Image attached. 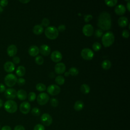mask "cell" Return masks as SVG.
<instances>
[{
  "label": "cell",
  "instance_id": "1",
  "mask_svg": "<svg viewBox=\"0 0 130 130\" xmlns=\"http://www.w3.org/2000/svg\"><path fill=\"white\" fill-rule=\"evenodd\" d=\"M97 25L102 30H108L112 26L110 14L107 12H102L99 16Z\"/></svg>",
  "mask_w": 130,
  "mask_h": 130
},
{
  "label": "cell",
  "instance_id": "2",
  "mask_svg": "<svg viewBox=\"0 0 130 130\" xmlns=\"http://www.w3.org/2000/svg\"><path fill=\"white\" fill-rule=\"evenodd\" d=\"M114 40V35L111 31H107L104 34L102 38V44L105 47H108L111 46L113 44Z\"/></svg>",
  "mask_w": 130,
  "mask_h": 130
},
{
  "label": "cell",
  "instance_id": "3",
  "mask_svg": "<svg viewBox=\"0 0 130 130\" xmlns=\"http://www.w3.org/2000/svg\"><path fill=\"white\" fill-rule=\"evenodd\" d=\"M58 31L56 27L53 26H48L45 30L46 37L50 40L56 39L58 36Z\"/></svg>",
  "mask_w": 130,
  "mask_h": 130
},
{
  "label": "cell",
  "instance_id": "4",
  "mask_svg": "<svg viewBox=\"0 0 130 130\" xmlns=\"http://www.w3.org/2000/svg\"><path fill=\"white\" fill-rule=\"evenodd\" d=\"M5 110L9 113H14L17 110V104L13 100H9L4 105Z\"/></svg>",
  "mask_w": 130,
  "mask_h": 130
},
{
  "label": "cell",
  "instance_id": "5",
  "mask_svg": "<svg viewBox=\"0 0 130 130\" xmlns=\"http://www.w3.org/2000/svg\"><path fill=\"white\" fill-rule=\"evenodd\" d=\"M17 78L16 76L13 74H7L4 79L5 84L8 87H12L17 83Z\"/></svg>",
  "mask_w": 130,
  "mask_h": 130
},
{
  "label": "cell",
  "instance_id": "6",
  "mask_svg": "<svg viewBox=\"0 0 130 130\" xmlns=\"http://www.w3.org/2000/svg\"><path fill=\"white\" fill-rule=\"evenodd\" d=\"M81 55L84 59L86 60H90L93 58L94 56V53L92 50L89 48H86L82 50L81 52Z\"/></svg>",
  "mask_w": 130,
  "mask_h": 130
},
{
  "label": "cell",
  "instance_id": "7",
  "mask_svg": "<svg viewBox=\"0 0 130 130\" xmlns=\"http://www.w3.org/2000/svg\"><path fill=\"white\" fill-rule=\"evenodd\" d=\"M49 100L48 94L45 92L39 93L37 96V101L40 105H44L46 104Z\"/></svg>",
  "mask_w": 130,
  "mask_h": 130
},
{
  "label": "cell",
  "instance_id": "8",
  "mask_svg": "<svg viewBox=\"0 0 130 130\" xmlns=\"http://www.w3.org/2000/svg\"><path fill=\"white\" fill-rule=\"evenodd\" d=\"M47 91L51 95H56L60 93V88L56 84H51L47 87Z\"/></svg>",
  "mask_w": 130,
  "mask_h": 130
},
{
  "label": "cell",
  "instance_id": "9",
  "mask_svg": "<svg viewBox=\"0 0 130 130\" xmlns=\"http://www.w3.org/2000/svg\"><path fill=\"white\" fill-rule=\"evenodd\" d=\"M41 120L42 123L45 126H49L52 123V118L48 113H44L41 117Z\"/></svg>",
  "mask_w": 130,
  "mask_h": 130
},
{
  "label": "cell",
  "instance_id": "10",
  "mask_svg": "<svg viewBox=\"0 0 130 130\" xmlns=\"http://www.w3.org/2000/svg\"><path fill=\"white\" fill-rule=\"evenodd\" d=\"M83 34L86 37H90L93 34V27L90 24H85L82 28Z\"/></svg>",
  "mask_w": 130,
  "mask_h": 130
},
{
  "label": "cell",
  "instance_id": "11",
  "mask_svg": "<svg viewBox=\"0 0 130 130\" xmlns=\"http://www.w3.org/2000/svg\"><path fill=\"white\" fill-rule=\"evenodd\" d=\"M4 94L6 99L12 100L16 98L17 91L14 88H8L5 91Z\"/></svg>",
  "mask_w": 130,
  "mask_h": 130
},
{
  "label": "cell",
  "instance_id": "12",
  "mask_svg": "<svg viewBox=\"0 0 130 130\" xmlns=\"http://www.w3.org/2000/svg\"><path fill=\"white\" fill-rule=\"evenodd\" d=\"M19 110L24 114H27L30 110V105L28 102H23L20 105Z\"/></svg>",
  "mask_w": 130,
  "mask_h": 130
},
{
  "label": "cell",
  "instance_id": "13",
  "mask_svg": "<svg viewBox=\"0 0 130 130\" xmlns=\"http://www.w3.org/2000/svg\"><path fill=\"white\" fill-rule=\"evenodd\" d=\"M62 56L61 53L57 50L54 51L51 53V59L54 62H58L61 60Z\"/></svg>",
  "mask_w": 130,
  "mask_h": 130
},
{
  "label": "cell",
  "instance_id": "14",
  "mask_svg": "<svg viewBox=\"0 0 130 130\" xmlns=\"http://www.w3.org/2000/svg\"><path fill=\"white\" fill-rule=\"evenodd\" d=\"M66 66L63 62H58L57 63L54 67L55 72L57 74H62L65 72L66 71Z\"/></svg>",
  "mask_w": 130,
  "mask_h": 130
},
{
  "label": "cell",
  "instance_id": "15",
  "mask_svg": "<svg viewBox=\"0 0 130 130\" xmlns=\"http://www.w3.org/2000/svg\"><path fill=\"white\" fill-rule=\"evenodd\" d=\"M39 52L44 56H48L51 52V49L49 46L46 44L42 45L39 48Z\"/></svg>",
  "mask_w": 130,
  "mask_h": 130
},
{
  "label": "cell",
  "instance_id": "16",
  "mask_svg": "<svg viewBox=\"0 0 130 130\" xmlns=\"http://www.w3.org/2000/svg\"><path fill=\"white\" fill-rule=\"evenodd\" d=\"M7 52L10 57H14L17 52V47L15 45H10L7 49Z\"/></svg>",
  "mask_w": 130,
  "mask_h": 130
},
{
  "label": "cell",
  "instance_id": "17",
  "mask_svg": "<svg viewBox=\"0 0 130 130\" xmlns=\"http://www.w3.org/2000/svg\"><path fill=\"white\" fill-rule=\"evenodd\" d=\"M4 69L7 73H12L15 70L14 64L11 61H7L4 64Z\"/></svg>",
  "mask_w": 130,
  "mask_h": 130
},
{
  "label": "cell",
  "instance_id": "18",
  "mask_svg": "<svg viewBox=\"0 0 130 130\" xmlns=\"http://www.w3.org/2000/svg\"><path fill=\"white\" fill-rule=\"evenodd\" d=\"M28 54L31 56H36L39 53V48L35 45L31 46L28 50Z\"/></svg>",
  "mask_w": 130,
  "mask_h": 130
},
{
  "label": "cell",
  "instance_id": "19",
  "mask_svg": "<svg viewBox=\"0 0 130 130\" xmlns=\"http://www.w3.org/2000/svg\"><path fill=\"white\" fill-rule=\"evenodd\" d=\"M126 11V9L125 7H124V5H122V4H120L118 5V6H117L115 9H114V11L115 12V13L118 15H123Z\"/></svg>",
  "mask_w": 130,
  "mask_h": 130
},
{
  "label": "cell",
  "instance_id": "20",
  "mask_svg": "<svg viewBox=\"0 0 130 130\" xmlns=\"http://www.w3.org/2000/svg\"><path fill=\"white\" fill-rule=\"evenodd\" d=\"M16 96H17L18 99H19L21 101H23L25 100L27 95V93L26 91H25L23 89H19L17 91V95Z\"/></svg>",
  "mask_w": 130,
  "mask_h": 130
},
{
  "label": "cell",
  "instance_id": "21",
  "mask_svg": "<svg viewBox=\"0 0 130 130\" xmlns=\"http://www.w3.org/2000/svg\"><path fill=\"white\" fill-rule=\"evenodd\" d=\"M128 19L124 16H121L118 20V24L121 27H124L128 24Z\"/></svg>",
  "mask_w": 130,
  "mask_h": 130
},
{
  "label": "cell",
  "instance_id": "22",
  "mask_svg": "<svg viewBox=\"0 0 130 130\" xmlns=\"http://www.w3.org/2000/svg\"><path fill=\"white\" fill-rule=\"evenodd\" d=\"M32 31L33 32L37 35H41L43 32L44 31V28L40 24H37L36 25L33 29H32Z\"/></svg>",
  "mask_w": 130,
  "mask_h": 130
},
{
  "label": "cell",
  "instance_id": "23",
  "mask_svg": "<svg viewBox=\"0 0 130 130\" xmlns=\"http://www.w3.org/2000/svg\"><path fill=\"white\" fill-rule=\"evenodd\" d=\"M16 75L19 77L23 76L25 74V68L22 66H19L16 69Z\"/></svg>",
  "mask_w": 130,
  "mask_h": 130
},
{
  "label": "cell",
  "instance_id": "24",
  "mask_svg": "<svg viewBox=\"0 0 130 130\" xmlns=\"http://www.w3.org/2000/svg\"><path fill=\"white\" fill-rule=\"evenodd\" d=\"M83 107H84V103L81 101H76L74 106V109L77 111H81V110L83 109Z\"/></svg>",
  "mask_w": 130,
  "mask_h": 130
},
{
  "label": "cell",
  "instance_id": "25",
  "mask_svg": "<svg viewBox=\"0 0 130 130\" xmlns=\"http://www.w3.org/2000/svg\"><path fill=\"white\" fill-rule=\"evenodd\" d=\"M80 90L83 94H87L90 92V87L86 84H83L80 87Z\"/></svg>",
  "mask_w": 130,
  "mask_h": 130
},
{
  "label": "cell",
  "instance_id": "26",
  "mask_svg": "<svg viewBox=\"0 0 130 130\" xmlns=\"http://www.w3.org/2000/svg\"><path fill=\"white\" fill-rule=\"evenodd\" d=\"M102 67L104 70H109L111 67V62L110 60L106 59L103 61L102 62Z\"/></svg>",
  "mask_w": 130,
  "mask_h": 130
},
{
  "label": "cell",
  "instance_id": "27",
  "mask_svg": "<svg viewBox=\"0 0 130 130\" xmlns=\"http://www.w3.org/2000/svg\"><path fill=\"white\" fill-rule=\"evenodd\" d=\"M55 82L59 85H63L65 82V79L61 75H59L57 76V77H56L55 79Z\"/></svg>",
  "mask_w": 130,
  "mask_h": 130
},
{
  "label": "cell",
  "instance_id": "28",
  "mask_svg": "<svg viewBox=\"0 0 130 130\" xmlns=\"http://www.w3.org/2000/svg\"><path fill=\"white\" fill-rule=\"evenodd\" d=\"M36 89L39 91H44L46 89V87L45 85L41 83H38L36 85Z\"/></svg>",
  "mask_w": 130,
  "mask_h": 130
},
{
  "label": "cell",
  "instance_id": "29",
  "mask_svg": "<svg viewBox=\"0 0 130 130\" xmlns=\"http://www.w3.org/2000/svg\"><path fill=\"white\" fill-rule=\"evenodd\" d=\"M69 73L70 75L73 76H75L78 74L79 71L76 68L72 67L70 69V70L69 71Z\"/></svg>",
  "mask_w": 130,
  "mask_h": 130
},
{
  "label": "cell",
  "instance_id": "30",
  "mask_svg": "<svg viewBox=\"0 0 130 130\" xmlns=\"http://www.w3.org/2000/svg\"><path fill=\"white\" fill-rule=\"evenodd\" d=\"M102 48L101 44L99 42H94L92 45V49L95 51H99Z\"/></svg>",
  "mask_w": 130,
  "mask_h": 130
},
{
  "label": "cell",
  "instance_id": "31",
  "mask_svg": "<svg viewBox=\"0 0 130 130\" xmlns=\"http://www.w3.org/2000/svg\"><path fill=\"white\" fill-rule=\"evenodd\" d=\"M117 0H111V1H105V3L109 7H113L115 6L117 3Z\"/></svg>",
  "mask_w": 130,
  "mask_h": 130
},
{
  "label": "cell",
  "instance_id": "32",
  "mask_svg": "<svg viewBox=\"0 0 130 130\" xmlns=\"http://www.w3.org/2000/svg\"><path fill=\"white\" fill-rule=\"evenodd\" d=\"M31 114L35 116H38L40 114V110L37 107H34L31 110Z\"/></svg>",
  "mask_w": 130,
  "mask_h": 130
},
{
  "label": "cell",
  "instance_id": "33",
  "mask_svg": "<svg viewBox=\"0 0 130 130\" xmlns=\"http://www.w3.org/2000/svg\"><path fill=\"white\" fill-rule=\"evenodd\" d=\"M44 58L41 56H38L35 58V62L38 65H42L44 63Z\"/></svg>",
  "mask_w": 130,
  "mask_h": 130
},
{
  "label": "cell",
  "instance_id": "34",
  "mask_svg": "<svg viewBox=\"0 0 130 130\" xmlns=\"http://www.w3.org/2000/svg\"><path fill=\"white\" fill-rule=\"evenodd\" d=\"M28 99L30 102H33L36 99V94L34 92H30L28 93Z\"/></svg>",
  "mask_w": 130,
  "mask_h": 130
},
{
  "label": "cell",
  "instance_id": "35",
  "mask_svg": "<svg viewBox=\"0 0 130 130\" xmlns=\"http://www.w3.org/2000/svg\"><path fill=\"white\" fill-rule=\"evenodd\" d=\"M49 24H50V21L48 18H45L42 19L41 22V25L42 26L47 27L49 25Z\"/></svg>",
  "mask_w": 130,
  "mask_h": 130
},
{
  "label": "cell",
  "instance_id": "36",
  "mask_svg": "<svg viewBox=\"0 0 130 130\" xmlns=\"http://www.w3.org/2000/svg\"><path fill=\"white\" fill-rule=\"evenodd\" d=\"M50 104L53 107H56L58 105V101L55 98H52L50 100Z\"/></svg>",
  "mask_w": 130,
  "mask_h": 130
},
{
  "label": "cell",
  "instance_id": "37",
  "mask_svg": "<svg viewBox=\"0 0 130 130\" xmlns=\"http://www.w3.org/2000/svg\"><path fill=\"white\" fill-rule=\"evenodd\" d=\"M103 32L102 30H101L100 28L96 29L95 31V36L96 38H100L102 36H103Z\"/></svg>",
  "mask_w": 130,
  "mask_h": 130
},
{
  "label": "cell",
  "instance_id": "38",
  "mask_svg": "<svg viewBox=\"0 0 130 130\" xmlns=\"http://www.w3.org/2000/svg\"><path fill=\"white\" fill-rule=\"evenodd\" d=\"M34 130H45V127L43 125L39 123L35 126Z\"/></svg>",
  "mask_w": 130,
  "mask_h": 130
},
{
  "label": "cell",
  "instance_id": "39",
  "mask_svg": "<svg viewBox=\"0 0 130 130\" xmlns=\"http://www.w3.org/2000/svg\"><path fill=\"white\" fill-rule=\"evenodd\" d=\"M17 83L19 86H23L25 83V80L24 78H19L18 79H17Z\"/></svg>",
  "mask_w": 130,
  "mask_h": 130
},
{
  "label": "cell",
  "instance_id": "40",
  "mask_svg": "<svg viewBox=\"0 0 130 130\" xmlns=\"http://www.w3.org/2000/svg\"><path fill=\"white\" fill-rule=\"evenodd\" d=\"M93 17L90 14H88V15H86L84 16V21L85 22H88L89 21H90L92 19Z\"/></svg>",
  "mask_w": 130,
  "mask_h": 130
},
{
  "label": "cell",
  "instance_id": "41",
  "mask_svg": "<svg viewBox=\"0 0 130 130\" xmlns=\"http://www.w3.org/2000/svg\"><path fill=\"white\" fill-rule=\"evenodd\" d=\"M122 36L123 38H126V39L128 38L129 37V31L127 30H126V29L123 30L122 31Z\"/></svg>",
  "mask_w": 130,
  "mask_h": 130
},
{
  "label": "cell",
  "instance_id": "42",
  "mask_svg": "<svg viewBox=\"0 0 130 130\" xmlns=\"http://www.w3.org/2000/svg\"><path fill=\"white\" fill-rule=\"evenodd\" d=\"M13 63H15V64H18L20 62V59L19 57L18 56H14L13 58Z\"/></svg>",
  "mask_w": 130,
  "mask_h": 130
},
{
  "label": "cell",
  "instance_id": "43",
  "mask_svg": "<svg viewBox=\"0 0 130 130\" xmlns=\"http://www.w3.org/2000/svg\"><path fill=\"white\" fill-rule=\"evenodd\" d=\"M8 4V1L7 0H1L0 1V6L2 7H6Z\"/></svg>",
  "mask_w": 130,
  "mask_h": 130
},
{
  "label": "cell",
  "instance_id": "44",
  "mask_svg": "<svg viewBox=\"0 0 130 130\" xmlns=\"http://www.w3.org/2000/svg\"><path fill=\"white\" fill-rule=\"evenodd\" d=\"M57 29L58 31L62 32L64 30H65V29H66V26L64 25H63V24H61V25H60L58 27V28Z\"/></svg>",
  "mask_w": 130,
  "mask_h": 130
},
{
  "label": "cell",
  "instance_id": "45",
  "mask_svg": "<svg viewBox=\"0 0 130 130\" xmlns=\"http://www.w3.org/2000/svg\"><path fill=\"white\" fill-rule=\"evenodd\" d=\"M14 130H25L24 127L21 125H17L15 126Z\"/></svg>",
  "mask_w": 130,
  "mask_h": 130
},
{
  "label": "cell",
  "instance_id": "46",
  "mask_svg": "<svg viewBox=\"0 0 130 130\" xmlns=\"http://www.w3.org/2000/svg\"><path fill=\"white\" fill-rule=\"evenodd\" d=\"M6 90V87L5 86L2 84L0 83V93H2Z\"/></svg>",
  "mask_w": 130,
  "mask_h": 130
},
{
  "label": "cell",
  "instance_id": "47",
  "mask_svg": "<svg viewBox=\"0 0 130 130\" xmlns=\"http://www.w3.org/2000/svg\"><path fill=\"white\" fill-rule=\"evenodd\" d=\"M1 130H12L11 127L9 125H5L3 126L1 128Z\"/></svg>",
  "mask_w": 130,
  "mask_h": 130
},
{
  "label": "cell",
  "instance_id": "48",
  "mask_svg": "<svg viewBox=\"0 0 130 130\" xmlns=\"http://www.w3.org/2000/svg\"><path fill=\"white\" fill-rule=\"evenodd\" d=\"M126 8L128 11L129 12L130 11V1H127V3L126 4Z\"/></svg>",
  "mask_w": 130,
  "mask_h": 130
},
{
  "label": "cell",
  "instance_id": "49",
  "mask_svg": "<svg viewBox=\"0 0 130 130\" xmlns=\"http://www.w3.org/2000/svg\"><path fill=\"white\" fill-rule=\"evenodd\" d=\"M19 2H20V3H22V4H27V3H29V2H30V1H29V0H22V1L20 0Z\"/></svg>",
  "mask_w": 130,
  "mask_h": 130
},
{
  "label": "cell",
  "instance_id": "50",
  "mask_svg": "<svg viewBox=\"0 0 130 130\" xmlns=\"http://www.w3.org/2000/svg\"><path fill=\"white\" fill-rule=\"evenodd\" d=\"M3 106V102L2 100H1L0 99V108H1Z\"/></svg>",
  "mask_w": 130,
  "mask_h": 130
},
{
  "label": "cell",
  "instance_id": "51",
  "mask_svg": "<svg viewBox=\"0 0 130 130\" xmlns=\"http://www.w3.org/2000/svg\"><path fill=\"white\" fill-rule=\"evenodd\" d=\"M49 76H50V77L51 78H53V77L54 76V73H53V72H51V73H50V74Z\"/></svg>",
  "mask_w": 130,
  "mask_h": 130
},
{
  "label": "cell",
  "instance_id": "52",
  "mask_svg": "<svg viewBox=\"0 0 130 130\" xmlns=\"http://www.w3.org/2000/svg\"><path fill=\"white\" fill-rule=\"evenodd\" d=\"M64 76H66V77L69 76V75H70V74H69V72H64Z\"/></svg>",
  "mask_w": 130,
  "mask_h": 130
},
{
  "label": "cell",
  "instance_id": "53",
  "mask_svg": "<svg viewBox=\"0 0 130 130\" xmlns=\"http://www.w3.org/2000/svg\"><path fill=\"white\" fill-rule=\"evenodd\" d=\"M3 8L0 6V13H1L2 12H3Z\"/></svg>",
  "mask_w": 130,
  "mask_h": 130
},
{
  "label": "cell",
  "instance_id": "54",
  "mask_svg": "<svg viewBox=\"0 0 130 130\" xmlns=\"http://www.w3.org/2000/svg\"><path fill=\"white\" fill-rule=\"evenodd\" d=\"M0 129H1V125H0Z\"/></svg>",
  "mask_w": 130,
  "mask_h": 130
}]
</instances>
